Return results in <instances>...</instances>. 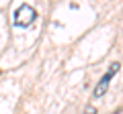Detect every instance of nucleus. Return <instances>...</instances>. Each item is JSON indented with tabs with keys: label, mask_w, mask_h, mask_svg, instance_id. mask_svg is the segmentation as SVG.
<instances>
[{
	"label": "nucleus",
	"mask_w": 123,
	"mask_h": 114,
	"mask_svg": "<svg viewBox=\"0 0 123 114\" xmlns=\"http://www.w3.org/2000/svg\"><path fill=\"white\" fill-rule=\"evenodd\" d=\"M35 16H37V12H35L33 6L23 4L21 8L14 12V25H17V26H29L31 22L35 21Z\"/></svg>",
	"instance_id": "nucleus-1"
},
{
	"label": "nucleus",
	"mask_w": 123,
	"mask_h": 114,
	"mask_svg": "<svg viewBox=\"0 0 123 114\" xmlns=\"http://www.w3.org/2000/svg\"><path fill=\"white\" fill-rule=\"evenodd\" d=\"M119 71V63L115 61V63H111V67H109V71H107L105 75L101 78V82H98V86L94 88V98H101L103 94L107 92V88H109V83H111V79H113V75Z\"/></svg>",
	"instance_id": "nucleus-2"
},
{
	"label": "nucleus",
	"mask_w": 123,
	"mask_h": 114,
	"mask_svg": "<svg viewBox=\"0 0 123 114\" xmlns=\"http://www.w3.org/2000/svg\"><path fill=\"white\" fill-rule=\"evenodd\" d=\"M84 114H97V108H86V112Z\"/></svg>",
	"instance_id": "nucleus-3"
}]
</instances>
